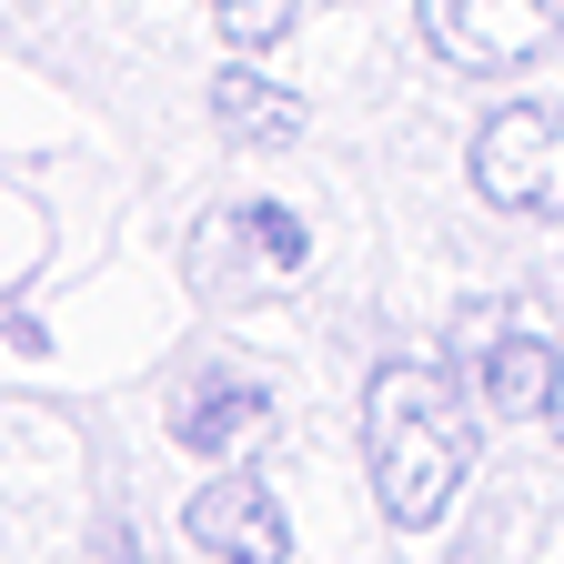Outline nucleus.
Returning a JSON list of instances; mask_svg holds the SVG:
<instances>
[{
  "instance_id": "obj_1",
  "label": "nucleus",
  "mask_w": 564,
  "mask_h": 564,
  "mask_svg": "<svg viewBox=\"0 0 564 564\" xmlns=\"http://www.w3.org/2000/svg\"><path fill=\"white\" fill-rule=\"evenodd\" d=\"M364 454H373L383 514L403 534L454 514V494L474 474V413H464V393H454V373L434 364V352H393V364L373 373V393H364Z\"/></svg>"
},
{
  "instance_id": "obj_9",
  "label": "nucleus",
  "mask_w": 564,
  "mask_h": 564,
  "mask_svg": "<svg viewBox=\"0 0 564 564\" xmlns=\"http://www.w3.org/2000/svg\"><path fill=\"white\" fill-rule=\"evenodd\" d=\"M293 11H303V0H212V21H223L232 51H272L282 31H293Z\"/></svg>"
},
{
  "instance_id": "obj_10",
  "label": "nucleus",
  "mask_w": 564,
  "mask_h": 564,
  "mask_svg": "<svg viewBox=\"0 0 564 564\" xmlns=\"http://www.w3.org/2000/svg\"><path fill=\"white\" fill-rule=\"evenodd\" d=\"M554 434H564V383H554Z\"/></svg>"
},
{
  "instance_id": "obj_2",
  "label": "nucleus",
  "mask_w": 564,
  "mask_h": 564,
  "mask_svg": "<svg viewBox=\"0 0 564 564\" xmlns=\"http://www.w3.org/2000/svg\"><path fill=\"white\" fill-rule=\"evenodd\" d=\"M474 182L505 212H564V101H505L474 131Z\"/></svg>"
},
{
  "instance_id": "obj_5",
  "label": "nucleus",
  "mask_w": 564,
  "mask_h": 564,
  "mask_svg": "<svg viewBox=\"0 0 564 564\" xmlns=\"http://www.w3.org/2000/svg\"><path fill=\"white\" fill-rule=\"evenodd\" d=\"M474 383H484V403L505 413V423H524V413H554L564 352H554V343H534L524 323H494V333L474 343Z\"/></svg>"
},
{
  "instance_id": "obj_4",
  "label": "nucleus",
  "mask_w": 564,
  "mask_h": 564,
  "mask_svg": "<svg viewBox=\"0 0 564 564\" xmlns=\"http://www.w3.org/2000/svg\"><path fill=\"white\" fill-rule=\"evenodd\" d=\"M182 524H192L202 554H223V564H282V554H293V524H282V505L262 494V474H223V484H202Z\"/></svg>"
},
{
  "instance_id": "obj_7",
  "label": "nucleus",
  "mask_w": 564,
  "mask_h": 564,
  "mask_svg": "<svg viewBox=\"0 0 564 564\" xmlns=\"http://www.w3.org/2000/svg\"><path fill=\"white\" fill-rule=\"evenodd\" d=\"M212 111H223V131L252 141V152H272V141H293V131H303V101L282 91V82H262V70H223Z\"/></svg>"
},
{
  "instance_id": "obj_6",
  "label": "nucleus",
  "mask_w": 564,
  "mask_h": 564,
  "mask_svg": "<svg viewBox=\"0 0 564 564\" xmlns=\"http://www.w3.org/2000/svg\"><path fill=\"white\" fill-rule=\"evenodd\" d=\"M272 423V393L262 383H242V373H212L202 393H182L172 403V434H182V454H202V464H223L232 444H252Z\"/></svg>"
},
{
  "instance_id": "obj_3",
  "label": "nucleus",
  "mask_w": 564,
  "mask_h": 564,
  "mask_svg": "<svg viewBox=\"0 0 564 564\" xmlns=\"http://www.w3.org/2000/svg\"><path fill=\"white\" fill-rule=\"evenodd\" d=\"M564 31V0H423V41L454 70H514Z\"/></svg>"
},
{
  "instance_id": "obj_8",
  "label": "nucleus",
  "mask_w": 564,
  "mask_h": 564,
  "mask_svg": "<svg viewBox=\"0 0 564 564\" xmlns=\"http://www.w3.org/2000/svg\"><path fill=\"white\" fill-rule=\"evenodd\" d=\"M223 232H242V242H252V252H262L272 272H303V262H313V232H303V223H293L282 202H242Z\"/></svg>"
}]
</instances>
